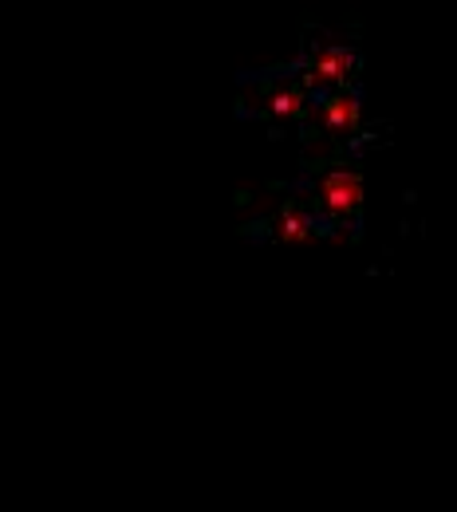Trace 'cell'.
<instances>
[{
	"label": "cell",
	"instance_id": "cell-1",
	"mask_svg": "<svg viewBox=\"0 0 457 512\" xmlns=\"http://www.w3.org/2000/svg\"><path fill=\"white\" fill-rule=\"evenodd\" d=\"M324 193L335 209H347V205H355V197H359V182H355V178H331L324 186Z\"/></svg>",
	"mask_w": 457,
	"mask_h": 512
}]
</instances>
